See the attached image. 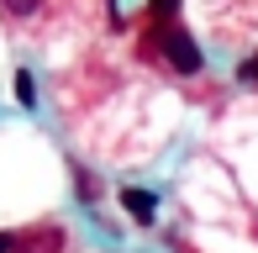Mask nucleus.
<instances>
[{"mask_svg": "<svg viewBox=\"0 0 258 253\" xmlns=\"http://www.w3.org/2000/svg\"><path fill=\"white\" fill-rule=\"evenodd\" d=\"M69 6L79 11V0H0V21H6L11 32L42 37V32H53V21L69 16Z\"/></svg>", "mask_w": 258, "mask_h": 253, "instance_id": "f257e3e1", "label": "nucleus"}, {"mask_svg": "<svg viewBox=\"0 0 258 253\" xmlns=\"http://www.w3.org/2000/svg\"><path fill=\"white\" fill-rule=\"evenodd\" d=\"M143 48L158 53L174 74H201V48H195V37L184 27H174V21H158V27L143 37Z\"/></svg>", "mask_w": 258, "mask_h": 253, "instance_id": "f03ea898", "label": "nucleus"}, {"mask_svg": "<svg viewBox=\"0 0 258 253\" xmlns=\"http://www.w3.org/2000/svg\"><path fill=\"white\" fill-rule=\"evenodd\" d=\"M121 206H126V216H137V222H153V211H158V195H153V190H137V185H126V190H121Z\"/></svg>", "mask_w": 258, "mask_h": 253, "instance_id": "7ed1b4c3", "label": "nucleus"}, {"mask_svg": "<svg viewBox=\"0 0 258 253\" xmlns=\"http://www.w3.org/2000/svg\"><path fill=\"white\" fill-rule=\"evenodd\" d=\"M58 248H63V232H58V227H42V232H32V237L16 243V253H58Z\"/></svg>", "mask_w": 258, "mask_h": 253, "instance_id": "20e7f679", "label": "nucleus"}, {"mask_svg": "<svg viewBox=\"0 0 258 253\" xmlns=\"http://www.w3.org/2000/svg\"><path fill=\"white\" fill-rule=\"evenodd\" d=\"M148 11H153V21H174V11H179V0H148Z\"/></svg>", "mask_w": 258, "mask_h": 253, "instance_id": "39448f33", "label": "nucleus"}, {"mask_svg": "<svg viewBox=\"0 0 258 253\" xmlns=\"http://www.w3.org/2000/svg\"><path fill=\"white\" fill-rule=\"evenodd\" d=\"M237 79H242V85H258V53H253V58H242V64H237Z\"/></svg>", "mask_w": 258, "mask_h": 253, "instance_id": "423d86ee", "label": "nucleus"}, {"mask_svg": "<svg viewBox=\"0 0 258 253\" xmlns=\"http://www.w3.org/2000/svg\"><path fill=\"white\" fill-rule=\"evenodd\" d=\"M16 95H21V106H32V95H37V90H32V74H27V69L16 74Z\"/></svg>", "mask_w": 258, "mask_h": 253, "instance_id": "0eeeda50", "label": "nucleus"}, {"mask_svg": "<svg viewBox=\"0 0 258 253\" xmlns=\"http://www.w3.org/2000/svg\"><path fill=\"white\" fill-rule=\"evenodd\" d=\"M16 243H21V237H11V232H0V253H16Z\"/></svg>", "mask_w": 258, "mask_h": 253, "instance_id": "6e6552de", "label": "nucleus"}]
</instances>
